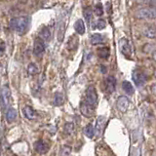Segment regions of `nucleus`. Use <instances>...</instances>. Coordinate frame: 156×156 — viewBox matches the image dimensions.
<instances>
[{
  "instance_id": "3",
  "label": "nucleus",
  "mask_w": 156,
  "mask_h": 156,
  "mask_svg": "<svg viewBox=\"0 0 156 156\" xmlns=\"http://www.w3.org/2000/svg\"><path fill=\"white\" fill-rule=\"evenodd\" d=\"M97 100H98V94H97L96 87L93 85H90L87 88V91H86L85 102L91 106H94L97 102Z\"/></svg>"
},
{
  "instance_id": "8",
  "label": "nucleus",
  "mask_w": 156,
  "mask_h": 156,
  "mask_svg": "<svg viewBox=\"0 0 156 156\" xmlns=\"http://www.w3.org/2000/svg\"><path fill=\"white\" fill-rule=\"evenodd\" d=\"M45 51V43L40 38H35V40H34V43H33V53L34 55L36 56H39L41 55V54L44 53Z\"/></svg>"
},
{
  "instance_id": "10",
  "label": "nucleus",
  "mask_w": 156,
  "mask_h": 156,
  "mask_svg": "<svg viewBox=\"0 0 156 156\" xmlns=\"http://www.w3.org/2000/svg\"><path fill=\"white\" fill-rule=\"evenodd\" d=\"M105 122H106L105 116L101 115V116L98 117L95 129H94V132L96 133L97 136H100L102 133V131H104V128H105Z\"/></svg>"
},
{
  "instance_id": "26",
  "label": "nucleus",
  "mask_w": 156,
  "mask_h": 156,
  "mask_svg": "<svg viewBox=\"0 0 156 156\" xmlns=\"http://www.w3.org/2000/svg\"><path fill=\"white\" fill-rule=\"evenodd\" d=\"M83 14H84V18L87 21V23H89L90 21H91V18H92V15H93V12H92V9L90 7H87L84 9V11H83Z\"/></svg>"
},
{
  "instance_id": "1",
  "label": "nucleus",
  "mask_w": 156,
  "mask_h": 156,
  "mask_svg": "<svg viewBox=\"0 0 156 156\" xmlns=\"http://www.w3.org/2000/svg\"><path fill=\"white\" fill-rule=\"evenodd\" d=\"M29 23H30V18L28 16H22V17L13 18L10 21L9 26L13 30L20 34H23L27 30V28L29 27Z\"/></svg>"
},
{
  "instance_id": "18",
  "label": "nucleus",
  "mask_w": 156,
  "mask_h": 156,
  "mask_svg": "<svg viewBox=\"0 0 156 156\" xmlns=\"http://www.w3.org/2000/svg\"><path fill=\"white\" fill-rule=\"evenodd\" d=\"M122 88H123V90H124L128 95H133V94H134V92H135L133 85H132L129 81H124L123 83H122Z\"/></svg>"
},
{
  "instance_id": "4",
  "label": "nucleus",
  "mask_w": 156,
  "mask_h": 156,
  "mask_svg": "<svg viewBox=\"0 0 156 156\" xmlns=\"http://www.w3.org/2000/svg\"><path fill=\"white\" fill-rule=\"evenodd\" d=\"M132 78H133L135 84L138 86H143L146 82V80H147V77H146L145 73L140 69H135L133 71V73H132Z\"/></svg>"
},
{
  "instance_id": "24",
  "label": "nucleus",
  "mask_w": 156,
  "mask_h": 156,
  "mask_svg": "<svg viewBox=\"0 0 156 156\" xmlns=\"http://www.w3.org/2000/svg\"><path fill=\"white\" fill-rule=\"evenodd\" d=\"M27 72H28V74H30V75H35L36 73H38V66L33 62L29 63L27 66Z\"/></svg>"
},
{
  "instance_id": "14",
  "label": "nucleus",
  "mask_w": 156,
  "mask_h": 156,
  "mask_svg": "<svg viewBox=\"0 0 156 156\" xmlns=\"http://www.w3.org/2000/svg\"><path fill=\"white\" fill-rule=\"evenodd\" d=\"M97 54L101 58H107L110 55V50L107 47H101L97 50Z\"/></svg>"
},
{
  "instance_id": "7",
  "label": "nucleus",
  "mask_w": 156,
  "mask_h": 156,
  "mask_svg": "<svg viewBox=\"0 0 156 156\" xmlns=\"http://www.w3.org/2000/svg\"><path fill=\"white\" fill-rule=\"evenodd\" d=\"M34 149L39 154H45L49 151V144L45 140H39L34 143Z\"/></svg>"
},
{
  "instance_id": "28",
  "label": "nucleus",
  "mask_w": 156,
  "mask_h": 156,
  "mask_svg": "<svg viewBox=\"0 0 156 156\" xmlns=\"http://www.w3.org/2000/svg\"><path fill=\"white\" fill-rule=\"evenodd\" d=\"M97 27L99 29H102V28H105L106 27V22L105 21L104 19H100L99 21H98L97 23Z\"/></svg>"
},
{
  "instance_id": "19",
  "label": "nucleus",
  "mask_w": 156,
  "mask_h": 156,
  "mask_svg": "<svg viewBox=\"0 0 156 156\" xmlns=\"http://www.w3.org/2000/svg\"><path fill=\"white\" fill-rule=\"evenodd\" d=\"M83 132H84V134H85V136H87V138L92 139L93 136H94V134H95L94 126H93L92 124H88L87 126H85V128H84V130H83Z\"/></svg>"
},
{
  "instance_id": "27",
  "label": "nucleus",
  "mask_w": 156,
  "mask_h": 156,
  "mask_svg": "<svg viewBox=\"0 0 156 156\" xmlns=\"http://www.w3.org/2000/svg\"><path fill=\"white\" fill-rule=\"evenodd\" d=\"M94 12H95V14H96V16H98V17L102 16V15H104V6H102V5H101V3L97 4L96 6H95Z\"/></svg>"
},
{
  "instance_id": "5",
  "label": "nucleus",
  "mask_w": 156,
  "mask_h": 156,
  "mask_svg": "<svg viewBox=\"0 0 156 156\" xmlns=\"http://www.w3.org/2000/svg\"><path fill=\"white\" fill-rule=\"evenodd\" d=\"M155 14L153 8H141L136 12V16L140 19H154Z\"/></svg>"
},
{
  "instance_id": "15",
  "label": "nucleus",
  "mask_w": 156,
  "mask_h": 156,
  "mask_svg": "<svg viewBox=\"0 0 156 156\" xmlns=\"http://www.w3.org/2000/svg\"><path fill=\"white\" fill-rule=\"evenodd\" d=\"M17 118V111L15 108H9L6 112V121L8 123H12Z\"/></svg>"
},
{
  "instance_id": "9",
  "label": "nucleus",
  "mask_w": 156,
  "mask_h": 156,
  "mask_svg": "<svg viewBox=\"0 0 156 156\" xmlns=\"http://www.w3.org/2000/svg\"><path fill=\"white\" fill-rule=\"evenodd\" d=\"M130 105V100L126 96H120L117 99V108L121 112H126Z\"/></svg>"
},
{
  "instance_id": "22",
  "label": "nucleus",
  "mask_w": 156,
  "mask_h": 156,
  "mask_svg": "<svg viewBox=\"0 0 156 156\" xmlns=\"http://www.w3.org/2000/svg\"><path fill=\"white\" fill-rule=\"evenodd\" d=\"M74 129H75V126H74V123L73 122H67L65 125V133L66 135H71L73 132H74Z\"/></svg>"
},
{
  "instance_id": "20",
  "label": "nucleus",
  "mask_w": 156,
  "mask_h": 156,
  "mask_svg": "<svg viewBox=\"0 0 156 156\" xmlns=\"http://www.w3.org/2000/svg\"><path fill=\"white\" fill-rule=\"evenodd\" d=\"M63 102H65V99H63L62 93H56L55 98H54V105L57 106H61L63 105Z\"/></svg>"
},
{
  "instance_id": "6",
  "label": "nucleus",
  "mask_w": 156,
  "mask_h": 156,
  "mask_svg": "<svg viewBox=\"0 0 156 156\" xmlns=\"http://www.w3.org/2000/svg\"><path fill=\"white\" fill-rule=\"evenodd\" d=\"M119 46H120V51L122 52L124 56L130 57L132 54V47L128 39L126 38H121L119 40Z\"/></svg>"
},
{
  "instance_id": "23",
  "label": "nucleus",
  "mask_w": 156,
  "mask_h": 156,
  "mask_svg": "<svg viewBox=\"0 0 156 156\" xmlns=\"http://www.w3.org/2000/svg\"><path fill=\"white\" fill-rule=\"evenodd\" d=\"M61 156H70L71 155V147L69 145H62L60 151Z\"/></svg>"
},
{
  "instance_id": "30",
  "label": "nucleus",
  "mask_w": 156,
  "mask_h": 156,
  "mask_svg": "<svg viewBox=\"0 0 156 156\" xmlns=\"http://www.w3.org/2000/svg\"><path fill=\"white\" fill-rule=\"evenodd\" d=\"M101 71L102 73H105V72H106V67H105V66H101Z\"/></svg>"
},
{
  "instance_id": "25",
  "label": "nucleus",
  "mask_w": 156,
  "mask_h": 156,
  "mask_svg": "<svg viewBox=\"0 0 156 156\" xmlns=\"http://www.w3.org/2000/svg\"><path fill=\"white\" fill-rule=\"evenodd\" d=\"M144 34L147 38L154 39L155 38V28L154 27H149L144 30Z\"/></svg>"
},
{
  "instance_id": "13",
  "label": "nucleus",
  "mask_w": 156,
  "mask_h": 156,
  "mask_svg": "<svg viewBox=\"0 0 156 156\" xmlns=\"http://www.w3.org/2000/svg\"><path fill=\"white\" fill-rule=\"evenodd\" d=\"M23 111L24 116H26L27 118V119H29V120H31V119H33V118H34V117H35V111H34V109L32 108L31 106L26 105V106L23 107Z\"/></svg>"
},
{
  "instance_id": "21",
  "label": "nucleus",
  "mask_w": 156,
  "mask_h": 156,
  "mask_svg": "<svg viewBox=\"0 0 156 156\" xmlns=\"http://www.w3.org/2000/svg\"><path fill=\"white\" fill-rule=\"evenodd\" d=\"M40 39L42 40H49L51 38V31L48 27H44L40 32Z\"/></svg>"
},
{
  "instance_id": "31",
  "label": "nucleus",
  "mask_w": 156,
  "mask_h": 156,
  "mask_svg": "<svg viewBox=\"0 0 156 156\" xmlns=\"http://www.w3.org/2000/svg\"><path fill=\"white\" fill-rule=\"evenodd\" d=\"M152 92H153V94L155 93V85H153V86H152Z\"/></svg>"
},
{
  "instance_id": "16",
  "label": "nucleus",
  "mask_w": 156,
  "mask_h": 156,
  "mask_svg": "<svg viewBox=\"0 0 156 156\" xmlns=\"http://www.w3.org/2000/svg\"><path fill=\"white\" fill-rule=\"evenodd\" d=\"M74 29L78 34H80V35L85 33V24L83 23L82 20H78V21H76V23H74Z\"/></svg>"
},
{
  "instance_id": "2",
  "label": "nucleus",
  "mask_w": 156,
  "mask_h": 156,
  "mask_svg": "<svg viewBox=\"0 0 156 156\" xmlns=\"http://www.w3.org/2000/svg\"><path fill=\"white\" fill-rule=\"evenodd\" d=\"M10 98H11V90L8 85H4L0 91V105L3 110L7 108L10 102Z\"/></svg>"
},
{
  "instance_id": "12",
  "label": "nucleus",
  "mask_w": 156,
  "mask_h": 156,
  "mask_svg": "<svg viewBox=\"0 0 156 156\" xmlns=\"http://www.w3.org/2000/svg\"><path fill=\"white\" fill-rule=\"evenodd\" d=\"M93 107L94 106H91L89 105H87L86 102H81L80 104V111L85 117L90 118V117H92L93 115H94V112H95Z\"/></svg>"
},
{
  "instance_id": "11",
  "label": "nucleus",
  "mask_w": 156,
  "mask_h": 156,
  "mask_svg": "<svg viewBox=\"0 0 156 156\" xmlns=\"http://www.w3.org/2000/svg\"><path fill=\"white\" fill-rule=\"evenodd\" d=\"M105 90L108 94L113 93L116 87V79L114 76H107L105 80Z\"/></svg>"
},
{
  "instance_id": "17",
  "label": "nucleus",
  "mask_w": 156,
  "mask_h": 156,
  "mask_svg": "<svg viewBox=\"0 0 156 156\" xmlns=\"http://www.w3.org/2000/svg\"><path fill=\"white\" fill-rule=\"evenodd\" d=\"M104 42V37L100 33H95L91 36V43L92 45H99Z\"/></svg>"
},
{
  "instance_id": "29",
  "label": "nucleus",
  "mask_w": 156,
  "mask_h": 156,
  "mask_svg": "<svg viewBox=\"0 0 156 156\" xmlns=\"http://www.w3.org/2000/svg\"><path fill=\"white\" fill-rule=\"evenodd\" d=\"M5 49H6L5 43L3 41H0V55H3V53L5 52Z\"/></svg>"
}]
</instances>
